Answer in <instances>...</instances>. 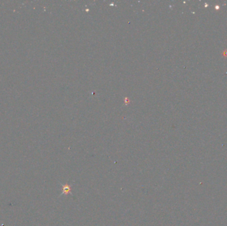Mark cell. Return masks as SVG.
Listing matches in <instances>:
<instances>
[{
	"label": "cell",
	"instance_id": "6da1fadb",
	"mask_svg": "<svg viewBox=\"0 0 227 226\" xmlns=\"http://www.w3.org/2000/svg\"><path fill=\"white\" fill-rule=\"evenodd\" d=\"M61 185L62 188V194H61V195H60V196L62 195H64V194L67 195V194L70 193V191H71V186L69 185V184H61Z\"/></svg>",
	"mask_w": 227,
	"mask_h": 226
}]
</instances>
